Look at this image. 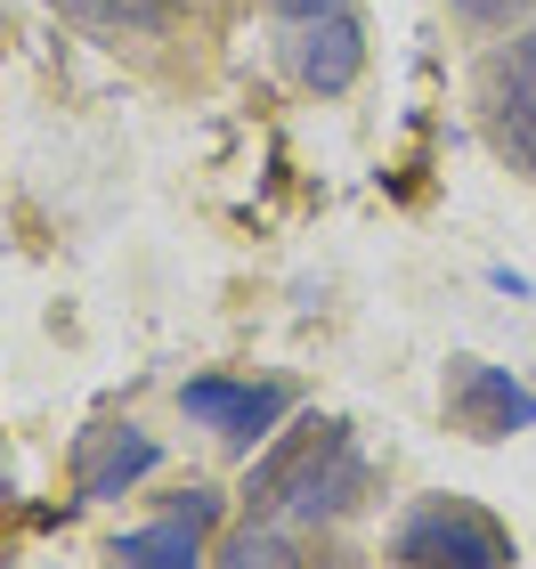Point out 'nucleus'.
Here are the masks:
<instances>
[{
    "instance_id": "f257e3e1",
    "label": "nucleus",
    "mask_w": 536,
    "mask_h": 569,
    "mask_svg": "<svg viewBox=\"0 0 536 569\" xmlns=\"http://www.w3.org/2000/svg\"><path fill=\"white\" fill-rule=\"evenodd\" d=\"M398 569H513V529L472 497H423L391 529Z\"/></svg>"
},
{
    "instance_id": "f03ea898",
    "label": "nucleus",
    "mask_w": 536,
    "mask_h": 569,
    "mask_svg": "<svg viewBox=\"0 0 536 569\" xmlns=\"http://www.w3.org/2000/svg\"><path fill=\"white\" fill-rule=\"evenodd\" d=\"M479 131L513 171L536 179V33H513L479 66Z\"/></svg>"
},
{
    "instance_id": "7ed1b4c3",
    "label": "nucleus",
    "mask_w": 536,
    "mask_h": 569,
    "mask_svg": "<svg viewBox=\"0 0 536 569\" xmlns=\"http://www.w3.org/2000/svg\"><path fill=\"white\" fill-rule=\"evenodd\" d=\"M350 448V423L342 416H301L293 431H276L269 439V456L252 463V480H244V505H252V521L261 512H276V505H310V488L334 472V456Z\"/></svg>"
},
{
    "instance_id": "20e7f679",
    "label": "nucleus",
    "mask_w": 536,
    "mask_h": 569,
    "mask_svg": "<svg viewBox=\"0 0 536 569\" xmlns=\"http://www.w3.org/2000/svg\"><path fill=\"white\" fill-rule=\"evenodd\" d=\"M447 423L464 439H513V431H536V391L528 382H513L504 367H488V358H447Z\"/></svg>"
},
{
    "instance_id": "39448f33",
    "label": "nucleus",
    "mask_w": 536,
    "mask_h": 569,
    "mask_svg": "<svg viewBox=\"0 0 536 569\" xmlns=\"http://www.w3.org/2000/svg\"><path fill=\"white\" fill-rule=\"evenodd\" d=\"M195 423H212L227 448H252V439H269L276 416H285V382H227V375H195L188 391H179Z\"/></svg>"
},
{
    "instance_id": "423d86ee",
    "label": "nucleus",
    "mask_w": 536,
    "mask_h": 569,
    "mask_svg": "<svg viewBox=\"0 0 536 569\" xmlns=\"http://www.w3.org/2000/svg\"><path fill=\"white\" fill-rule=\"evenodd\" d=\"M293 73L317 98H342L366 73V24H357V9H325L310 24H293Z\"/></svg>"
},
{
    "instance_id": "0eeeda50",
    "label": "nucleus",
    "mask_w": 536,
    "mask_h": 569,
    "mask_svg": "<svg viewBox=\"0 0 536 569\" xmlns=\"http://www.w3.org/2000/svg\"><path fill=\"white\" fill-rule=\"evenodd\" d=\"M212 497H188L171 512V521H155V529H131L114 546V561H131V569H203V529H212Z\"/></svg>"
},
{
    "instance_id": "6e6552de",
    "label": "nucleus",
    "mask_w": 536,
    "mask_h": 569,
    "mask_svg": "<svg viewBox=\"0 0 536 569\" xmlns=\"http://www.w3.org/2000/svg\"><path fill=\"white\" fill-rule=\"evenodd\" d=\"M155 472V439L146 431H90L82 456H73V480H82V497H122L131 480Z\"/></svg>"
},
{
    "instance_id": "1a4fd4ad",
    "label": "nucleus",
    "mask_w": 536,
    "mask_h": 569,
    "mask_svg": "<svg viewBox=\"0 0 536 569\" xmlns=\"http://www.w3.org/2000/svg\"><path fill=\"white\" fill-rule=\"evenodd\" d=\"M58 9L82 24H107V33H163L179 17V0H58Z\"/></svg>"
},
{
    "instance_id": "9d476101",
    "label": "nucleus",
    "mask_w": 536,
    "mask_h": 569,
    "mask_svg": "<svg viewBox=\"0 0 536 569\" xmlns=\"http://www.w3.org/2000/svg\"><path fill=\"white\" fill-rule=\"evenodd\" d=\"M227 561H236V569H285L293 553H285V546H276V537H244V546H236V553H227Z\"/></svg>"
},
{
    "instance_id": "9b49d317",
    "label": "nucleus",
    "mask_w": 536,
    "mask_h": 569,
    "mask_svg": "<svg viewBox=\"0 0 536 569\" xmlns=\"http://www.w3.org/2000/svg\"><path fill=\"white\" fill-rule=\"evenodd\" d=\"M455 9H464L472 24H513V17H528L536 0H455Z\"/></svg>"
},
{
    "instance_id": "f8f14e48",
    "label": "nucleus",
    "mask_w": 536,
    "mask_h": 569,
    "mask_svg": "<svg viewBox=\"0 0 536 569\" xmlns=\"http://www.w3.org/2000/svg\"><path fill=\"white\" fill-rule=\"evenodd\" d=\"M285 569H366V561H357L350 546H317V553H293Z\"/></svg>"
},
{
    "instance_id": "ddd939ff",
    "label": "nucleus",
    "mask_w": 536,
    "mask_h": 569,
    "mask_svg": "<svg viewBox=\"0 0 536 569\" xmlns=\"http://www.w3.org/2000/svg\"><path fill=\"white\" fill-rule=\"evenodd\" d=\"M325 9H350V0H276V17H285V24H310Z\"/></svg>"
}]
</instances>
